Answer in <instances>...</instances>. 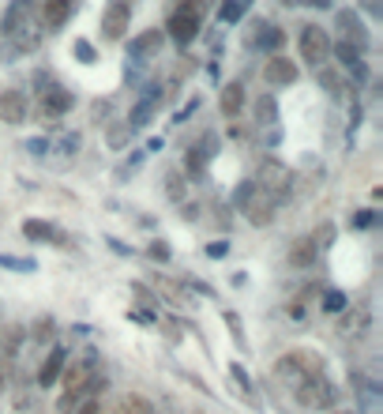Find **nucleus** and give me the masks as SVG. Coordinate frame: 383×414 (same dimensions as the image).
<instances>
[{
	"instance_id": "obj_1",
	"label": "nucleus",
	"mask_w": 383,
	"mask_h": 414,
	"mask_svg": "<svg viewBox=\"0 0 383 414\" xmlns=\"http://www.w3.org/2000/svg\"><path fill=\"white\" fill-rule=\"evenodd\" d=\"M252 181L263 185V193H267L275 204H286V196H290V188H293V170L286 162H278V158H263L259 173H255Z\"/></svg>"
},
{
	"instance_id": "obj_2",
	"label": "nucleus",
	"mask_w": 383,
	"mask_h": 414,
	"mask_svg": "<svg viewBox=\"0 0 383 414\" xmlns=\"http://www.w3.org/2000/svg\"><path fill=\"white\" fill-rule=\"evenodd\" d=\"M199 15H203V4H199V0H185V4H181L177 12L170 15V34H173V42L188 45L192 38L199 34Z\"/></svg>"
},
{
	"instance_id": "obj_3",
	"label": "nucleus",
	"mask_w": 383,
	"mask_h": 414,
	"mask_svg": "<svg viewBox=\"0 0 383 414\" xmlns=\"http://www.w3.org/2000/svg\"><path fill=\"white\" fill-rule=\"evenodd\" d=\"M334 400H338V392H334V384L327 377H316V380H305V384L297 388V403L305 411H331Z\"/></svg>"
},
{
	"instance_id": "obj_4",
	"label": "nucleus",
	"mask_w": 383,
	"mask_h": 414,
	"mask_svg": "<svg viewBox=\"0 0 383 414\" xmlns=\"http://www.w3.org/2000/svg\"><path fill=\"white\" fill-rule=\"evenodd\" d=\"M301 57H305L308 65H323V61L331 57V38H327L323 27L308 23V27L301 30Z\"/></svg>"
},
{
	"instance_id": "obj_5",
	"label": "nucleus",
	"mask_w": 383,
	"mask_h": 414,
	"mask_svg": "<svg viewBox=\"0 0 383 414\" xmlns=\"http://www.w3.org/2000/svg\"><path fill=\"white\" fill-rule=\"evenodd\" d=\"M23 237H30V241H42V245H64L68 241V234L57 226V222H45V219H23Z\"/></svg>"
},
{
	"instance_id": "obj_6",
	"label": "nucleus",
	"mask_w": 383,
	"mask_h": 414,
	"mask_svg": "<svg viewBox=\"0 0 383 414\" xmlns=\"http://www.w3.org/2000/svg\"><path fill=\"white\" fill-rule=\"evenodd\" d=\"M27 113H30V102H27V94H23L19 87H12V91L0 94V121L4 124H23Z\"/></svg>"
},
{
	"instance_id": "obj_7",
	"label": "nucleus",
	"mask_w": 383,
	"mask_h": 414,
	"mask_svg": "<svg viewBox=\"0 0 383 414\" xmlns=\"http://www.w3.org/2000/svg\"><path fill=\"white\" fill-rule=\"evenodd\" d=\"M128 0H109V8H106V19H102V34L106 38H124V30H128Z\"/></svg>"
},
{
	"instance_id": "obj_8",
	"label": "nucleus",
	"mask_w": 383,
	"mask_h": 414,
	"mask_svg": "<svg viewBox=\"0 0 383 414\" xmlns=\"http://www.w3.org/2000/svg\"><path fill=\"white\" fill-rule=\"evenodd\" d=\"M349 380H353V388H357V407L376 414V411H380V403H383V395H380V380L364 377V373H353Z\"/></svg>"
},
{
	"instance_id": "obj_9",
	"label": "nucleus",
	"mask_w": 383,
	"mask_h": 414,
	"mask_svg": "<svg viewBox=\"0 0 383 414\" xmlns=\"http://www.w3.org/2000/svg\"><path fill=\"white\" fill-rule=\"evenodd\" d=\"M297 65H293L290 57H270L267 61V68H263V79L267 83H275V87H290V83H297Z\"/></svg>"
},
{
	"instance_id": "obj_10",
	"label": "nucleus",
	"mask_w": 383,
	"mask_h": 414,
	"mask_svg": "<svg viewBox=\"0 0 383 414\" xmlns=\"http://www.w3.org/2000/svg\"><path fill=\"white\" fill-rule=\"evenodd\" d=\"M64 365H68V350H64V347H53L49 358L42 362V369H38V384H42V388H53V384L60 380Z\"/></svg>"
},
{
	"instance_id": "obj_11",
	"label": "nucleus",
	"mask_w": 383,
	"mask_h": 414,
	"mask_svg": "<svg viewBox=\"0 0 383 414\" xmlns=\"http://www.w3.org/2000/svg\"><path fill=\"white\" fill-rule=\"evenodd\" d=\"M275 207H278V204L270 200L267 193H255L252 200L244 204V215H248V222H252V226H267V222L275 219Z\"/></svg>"
},
{
	"instance_id": "obj_12",
	"label": "nucleus",
	"mask_w": 383,
	"mask_h": 414,
	"mask_svg": "<svg viewBox=\"0 0 383 414\" xmlns=\"http://www.w3.org/2000/svg\"><path fill=\"white\" fill-rule=\"evenodd\" d=\"M290 358H293V365H297V369L305 373L308 380L323 377V369H327V365H323V358H319L316 350H308V347H293V350H290Z\"/></svg>"
},
{
	"instance_id": "obj_13",
	"label": "nucleus",
	"mask_w": 383,
	"mask_h": 414,
	"mask_svg": "<svg viewBox=\"0 0 383 414\" xmlns=\"http://www.w3.org/2000/svg\"><path fill=\"white\" fill-rule=\"evenodd\" d=\"M42 109H45V117H64L71 109V94L64 91V87H45Z\"/></svg>"
},
{
	"instance_id": "obj_14",
	"label": "nucleus",
	"mask_w": 383,
	"mask_h": 414,
	"mask_svg": "<svg viewBox=\"0 0 383 414\" xmlns=\"http://www.w3.org/2000/svg\"><path fill=\"white\" fill-rule=\"evenodd\" d=\"M218 109H222L226 117H237V113H241V109H244V83H237V79H233V83L222 87Z\"/></svg>"
},
{
	"instance_id": "obj_15",
	"label": "nucleus",
	"mask_w": 383,
	"mask_h": 414,
	"mask_svg": "<svg viewBox=\"0 0 383 414\" xmlns=\"http://www.w3.org/2000/svg\"><path fill=\"white\" fill-rule=\"evenodd\" d=\"M319 260V249L312 245V237H297L290 245V268H312Z\"/></svg>"
},
{
	"instance_id": "obj_16",
	"label": "nucleus",
	"mask_w": 383,
	"mask_h": 414,
	"mask_svg": "<svg viewBox=\"0 0 383 414\" xmlns=\"http://www.w3.org/2000/svg\"><path fill=\"white\" fill-rule=\"evenodd\" d=\"M71 12H76V0H49V4H45V27L60 30L64 23L71 19Z\"/></svg>"
},
{
	"instance_id": "obj_17",
	"label": "nucleus",
	"mask_w": 383,
	"mask_h": 414,
	"mask_svg": "<svg viewBox=\"0 0 383 414\" xmlns=\"http://www.w3.org/2000/svg\"><path fill=\"white\" fill-rule=\"evenodd\" d=\"M162 42H165L162 30H143V34L132 42V57H154V53L162 50Z\"/></svg>"
},
{
	"instance_id": "obj_18",
	"label": "nucleus",
	"mask_w": 383,
	"mask_h": 414,
	"mask_svg": "<svg viewBox=\"0 0 383 414\" xmlns=\"http://www.w3.org/2000/svg\"><path fill=\"white\" fill-rule=\"evenodd\" d=\"M369 331V309H342V336H364Z\"/></svg>"
},
{
	"instance_id": "obj_19",
	"label": "nucleus",
	"mask_w": 383,
	"mask_h": 414,
	"mask_svg": "<svg viewBox=\"0 0 383 414\" xmlns=\"http://www.w3.org/2000/svg\"><path fill=\"white\" fill-rule=\"evenodd\" d=\"M275 377L282 380V384H290L293 392H297V388H301V384H305V380H308L305 373H301L297 365H293V358H290V354H286V358H278V362H275Z\"/></svg>"
},
{
	"instance_id": "obj_20",
	"label": "nucleus",
	"mask_w": 383,
	"mask_h": 414,
	"mask_svg": "<svg viewBox=\"0 0 383 414\" xmlns=\"http://www.w3.org/2000/svg\"><path fill=\"white\" fill-rule=\"evenodd\" d=\"M338 27H342V34H346V42H353L357 50H364V45H369V34H364V27L357 23L353 12H342V15H338Z\"/></svg>"
},
{
	"instance_id": "obj_21",
	"label": "nucleus",
	"mask_w": 383,
	"mask_h": 414,
	"mask_svg": "<svg viewBox=\"0 0 383 414\" xmlns=\"http://www.w3.org/2000/svg\"><path fill=\"white\" fill-rule=\"evenodd\" d=\"M117 414H154V403L139 392H128V395H121V403H117Z\"/></svg>"
},
{
	"instance_id": "obj_22",
	"label": "nucleus",
	"mask_w": 383,
	"mask_h": 414,
	"mask_svg": "<svg viewBox=\"0 0 383 414\" xmlns=\"http://www.w3.org/2000/svg\"><path fill=\"white\" fill-rule=\"evenodd\" d=\"M154 106L158 102H150V98H139L132 106V117H128V129H147L150 121H154Z\"/></svg>"
},
{
	"instance_id": "obj_23",
	"label": "nucleus",
	"mask_w": 383,
	"mask_h": 414,
	"mask_svg": "<svg viewBox=\"0 0 383 414\" xmlns=\"http://www.w3.org/2000/svg\"><path fill=\"white\" fill-rule=\"evenodd\" d=\"M255 193H259V185H255V181L248 177V181H241V185H237L233 193H229V204H233V207H241V211H244V204H248Z\"/></svg>"
},
{
	"instance_id": "obj_24",
	"label": "nucleus",
	"mask_w": 383,
	"mask_h": 414,
	"mask_svg": "<svg viewBox=\"0 0 383 414\" xmlns=\"http://www.w3.org/2000/svg\"><path fill=\"white\" fill-rule=\"evenodd\" d=\"M255 117H259V124H275L278 121V102L270 98V94H267V98H259V102H255Z\"/></svg>"
},
{
	"instance_id": "obj_25",
	"label": "nucleus",
	"mask_w": 383,
	"mask_h": 414,
	"mask_svg": "<svg viewBox=\"0 0 383 414\" xmlns=\"http://www.w3.org/2000/svg\"><path fill=\"white\" fill-rule=\"evenodd\" d=\"M259 45H263L267 53H275V57H278V50L286 45V34H282L278 27H270V30H263V34H259Z\"/></svg>"
},
{
	"instance_id": "obj_26",
	"label": "nucleus",
	"mask_w": 383,
	"mask_h": 414,
	"mask_svg": "<svg viewBox=\"0 0 383 414\" xmlns=\"http://www.w3.org/2000/svg\"><path fill=\"white\" fill-rule=\"evenodd\" d=\"M203 170H207V158L199 155L196 147H192V151H188V158H185V177L196 181V177H203Z\"/></svg>"
},
{
	"instance_id": "obj_27",
	"label": "nucleus",
	"mask_w": 383,
	"mask_h": 414,
	"mask_svg": "<svg viewBox=\"0 0 383 414\" xmlns=\"http://www.w3.org/2000/svg\"><path fill=\"white\" fill-rule=\"evenodd\" d=\"M128 132H132L128 124H109V129H106V143L113 151H124L128 147Z\"/></svg>"
},
{
	"instance_id": "obj_28",
	"label": "nucleus",
	"mask_w": 383,
	"mask_h": 414,
	"mask_svg": "<svg viewBox=\"0 0 383 414\" xmlns=\"http://www.w3.org/2000/svg\"><path fill=\"white\" fill-rule=\"evenodd\" d=\"M248 4L252 0H226V4H222V23H237L244 12H248Z\"/></svg>"
},
{
	"instance_id": "obj_29",
	"label": "nucleus",
	"mask_w": 383,
	"mask_h": 414,
	"mask_svg": "<svg viewBox=\"0 0 383 414\" xmlns=\"http://www.w3.org/2000/svg\"><path fill=\"white\" fill-rule=\"evenodd\" d=\"M79 143H83V136H79V132H68V136H60V143H49V151L53 155H76Z\"/></svg>"
},
{
	"instance_id": "obj_30",
	"label": "nucleus",
	"mask_w": 383,
	"mask_h": 414,
	"mask_svg": "<svg viewBox=\"0 0 383 414\" xmlns=\"http://www.w3.org/2000/svg\"><path fill=\"white\" fill-rule=\"evenodd\" d=\"M0 268H8V272H34V260H27V257H8V252H0Z\"/></svg>"
},
{
	"instance_id": "obj_31",
	"label": "nucleus",
	"mask_w": 383,
	"mask_h": 414,
	"mask_svg": "<svg viewBox=\"0 0 383 414\" xmlns=\"http://www.w3.org/2000/svg\"><path fill=\"white\" fill-rule=\"evenodd\" d=\"M319 305H323V313H342L349 301H346V294H342V290H327L323 298H319Z\"/></svg>"
},
{
	"instance_id": "obj_32",
	"label": "nucleus",
	"mask_w": 383,
	"mask_h": 414,
	"mask_svg": "<svg viewBox=\"0 0 383 414\" xmlns=\"http://www.w3.org/2000/svg\"><path fill=\"white\" fill-rule=\"evenodd\" d=\"M331 53H338V61H342V65H346V68L361 61V50H357L353 42H338V45H331Z\"/></svg>"
},
{
	"instance_id": "obj_33",
	"label": "nucleus",
	"mask_w": 383,
	"mask_h": 414,
	"mask_svg": "<svg viewBox=\"0 0 383 414\" xmlns=\"http://www.w3.org/2000/svg\"><path fill=\"white\" fill-rule=\"evenodd\" d=\"M53 336H57V320H53V316H42V320L34 324V339L38 343H49Z\"/></svg>"
},
{
	"instance_id": "obj_34",
	"label": "nucleus",
	"mask_w": 383,
	"mask_h": 414,
	"mask_svg": "<svg viewBox=\"0 0 383 414\" xmlns=\"http://www.w3.org/2000/svg\"><path fill=\"white\" fill-rule=\"evenodd\" d=\"M349 222H353V230H372V226H380V215L376 211H353Z\"/></svg>"
},
{
	"instance_id": "obj_35",
	"label": "nucleus",
	"mask_w": 383,
	"mask_h": 414,
	"mask_svg": "<svg viewBox=\"0 0 383 414\" xmlns=\"http://www.w3.org/2000/svg\"><path fill=\"white\" fill-rule=\"evenodd\" d=\"M331 241H334V226H331V222L316 226V234H312V245H316V249H327Z\"/></svg>"
},
{
	"instance_id": "obj_36",
	"label": "nucleus",
	"mask_w": 383,
	"mask_h": 414,
	"mask_svg": "<svg viewBox=\"0 0 383 414\" xmlns=\"http://www.w3.org/2000/svg\"><path fill=\"white\" fill-rule=\"evenodd\" d=\"M165 193H170L173 200H185V177H181V173H170V177H165Z\"/></svg>"
},
{
	"instance_id": "obj_37",
	"label": "nucleus",
	"mask_w": 383,
	"mask_h": 414,
	"mask_svg": "<svg viewBox=\"0 0 383 414\" xmlns=\"http://www.w3.org/2000/svg\"><path fill=\"white\" fill-rule=\"evenodd\" d=\"M319 87H327L331 94H338V91H342V83H338V72H331V68H319Z\"/></svg>"
},
{
	"instance_id": "obj_38",
	"label": "nucleus",
	"mask_w": 383,
	"mask_h": 414,
	"mask_svg": "<svg viewBox=\"0 0 383 414\" xmlns=\"http://www.w3.org/2000/svg\"><path fill=\"white\" fill-rule=\"evenodd\" d=\"M76 61H83V65H94V61H98V53H94V45L79 38V42H76Z\"/></svg>"
},
{
	"instance_id": "obj_39",
	"label": "nucleus",
	"mask_w": 383,
	"mask_h": 414,
	"mask_svg": "<svg viewBox=\"0 0 383 414\" xmlns=\"http://www.w3.org/2000/svg\"><path fill=\"white\" fill-rule=\"evenodd\" d=\"M147 257H150V260H158V264H165V260H170L173 252H170V245H165V241H154V245L147 249Z\"/></svg>"
},
{
	"instance_id": "obj_40",
	"label": "nucleus",
	"mask_w": 383,
	"mask_h": 414,
	"mask_svg": "<svg viewBox=\"0 0 383 414\" xmlns=\"http://www.w3.org/2000/svg\"><path fill=\"white\" fill-rule=\"evenodd\" d=\"M229 377H233L244 392H252V380H248V373H244V365H229Z\"/></svg>"
},
{
	"instance_id": "obj_41",
	"label": "nucleus",
	"mask_w": 383,
	"mask_h": 414,
	"mask_svg": "<svg viewBox=\"0 0 383 414\" xmlns=\"http://www.w3.org/2000/svg\"><path fill=\"white\" fill-rule=\"evenodd\" d=\"M27 151H30V155H49V140H45V136L27 140Z\"/></svg>"
},
{
	"instance_id": "obj_42",
	"label": "nucleus",
	"mask_w": 383,
	"mask_h": 414,
	"mask_svg": "<svg viewBox=\"0 0 383 414\" xmlns=\"http://www.w3.org/2000/svg\"><path fill=\"white\" fill-rule=\"evenodd\" d=\"M349 76H353V83H369V68H364V61H357V65H349Z\"/></svg>"
},
{
	"instance_id": "obj_43",
	"label": "nucleus",
	"mask_w": 383,
	"mask_h": 414,
	"mask_svg": "<svg viewBox=\"0 0 383 414\" xmlns=\"http://www.w3.org/2000/svg\"><path fill=\"white\" fill-rule=\"evenodd\" d=\"M128 320H132V324H154V313H150V309H132Z\"/></svg>"
},
{
	"instance_id": "obj_44",
	"label": "nucleus",
	"mask_w": 383,
	"mask_h": 414,
	"mask_svg": "<svg viewBox=\"0 0 383 414\" xmlns=\"http://www.w3.org/2000/svg\"><path fill=\"white\" fill-rule=\"evenodd\" d=\"M102 411H106V407H102L98 400H86V403H79V407H76V414H102Z\"/></svg>"
},
{
	"instance_id": "obj_45",
	"label": "nucleus",
	"mask_w": 383,
	"mask_h": 414,
	"mask_svg": "<svg viewBox=\"0 0 383 414\" xmlns=\"http://www.w3.org/2000/svg\"><path fill=\"white\" fill-rule=\"evenodd\" d=\"M263 143L278 147V143H282V129H278V124H270V129H267V136H263Z\"/></svg>"
},
{
	"instance_id": "obj_46",
	"label": "nucleus",
	"mask_w": 383,
	"mask_h": 414,
	"mask_svg": "<svg viewBox=\"0 0 383 414\" xmlns=\"http://www.w3.org/2000/svg\"><path fill=\"white\" fill-rule=\"evenodd\" d=\"M226 252H229L226 241H211V245H207V257H226Z\"/></svg>"
},
{
	"instance_id": "obj_47",
	"label": "nucleus",
	"mask_w": 383,
	"mask_h": 414,
	"mask_svg": "<svg viewBox=\"0 0 383 414\" xmlns=\"http://www.w3.org/2000/svg\"><path fill=\"white\" fill-rule=\"evenodd\" d=\"M361 4L372 12V19H380V15H383V4H380V0H361Z\"/></svg>"
},
{
	"instance_id": "obj_48",
	"label": "nucleus",
	"mask_w": 383,
	"mask_h": 414,
	"mask_svg": "<svg viewBox=\"0 0 383 414\" xmlns=\"http://www.w3.org/2000/svg\"><path fill=\"white\" fill-rule=\"evenodd\" d=\"M290 316H293V320H305V305H301V301H293V305H290Z\"/></svg>"
},
{
	"instance_id": "obj_49",
	"label": "nucleus",
	"mask_w": 383,
	"mask_h": 414,
	"mask_svg": "<svg viewBox=\"0 0 383 414\" xmlns=\"http://www.w3.org/2000/svg\"><path fill=\"white\" fill-rule=\"evenodd\" d=\"M109 249H113V252H121V257H128V252H132L124 241H113V237H109Z\"/></svg>"
},
{
	"instance_id": "obj_50",
	"label": "nucleus",
	"mask_w": 383,
	"mask_h": 414,
	"mask_svg": "<svg viewBox=\"0 0 383 414\" xmlns=\"http://www.w3.org/2000/svg\"><path fill=\"white\" fill-rule=\"evenodd\" d=\"M331 414H361V411H353V407H349V411H331Z\"/></svg>"
},
{
	"instance_id": "obj_51",
	"label": "nucleus",
	"mask_w": 383,
	"mask_h": 414,
	"mask_svg": "<svg viewBox=\"0 0 383 414\" xmlns=\"http://www.w3.org/2000/svg\"><path fill=\"white\" fill-rule=\"evenodd\" d=\"M102 414H117V407H113V411H102Z\"/></svg>"
}]
</instances>
